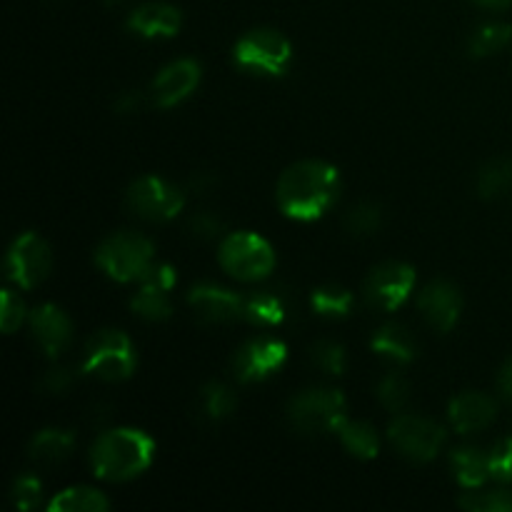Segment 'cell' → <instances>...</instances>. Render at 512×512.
<instances>
[{
    "label": "cell",
    "mask_w": 512,
    "mask_h": 512,
    "mask_svg": "<svg viewBox=\"0 0 512 512\" xmlns=\"http://www.w3.org/2000/svg\"><path fill=\"white\" fill-rule=\"evenodd\" d=\"M220 265L233 278L253 283L275 268V253L265 238L240 230V233L225 235L220 243Z\"/></svg>",
    "instance_id": "7"
},
{
    "label": "cell",
    "mask_w": 512,
    "mask_h": 512,
    "mask_svg": "<svg viewBox=\"0 0 512 512\" xmlns=\"http://www.w3.org/2000/svg\"><path fill=\"white\" fill-rule=\"evenodd\" d=\"M75 448V435L70 430H58L48 428L40 430L33 440H30V458L40 465H55L63 463L65 458H70Z\"/></svg>",
    "instance_id": "21"
},
{
    "label": "cell",
    "mask_w": 512,
    "mask_h": 512,
    "mask_svg": "<svg viewBox=\"0 0 512 512\" xmlns=\"http://www.w3.org/2000/svg\"><path fill=\"white\" fill-rule=\"evenodd\" d=\"M290 315H293V303H290V295L280 288L255 290L248 298H243V318L253 325H260V328L285 325Z\"/></svg>",
    "instance_id": "17"
},
{
    "label": "cell",
    "mask_w": 512,
    "mask_h": 512,
    "mask_svg": "<svg viewBox=\"0 0 512 512\" xmlns=\"http://www.w3.org/2000/svg\"><path fill=\"white\" fill-rule=\"evenodd\" d=\"M105 3H108V5H120V3H125V0H105Z\"/></svg>",
    "instance_id": "43"
},
{
    "label": "cell",
    "mask_w": 512,
    "mask_h": 512,
    "mask_svg": "<svg viewBox=\"0 0 512 512\" xmlns=\"http://www.w3.org/2000/svg\"><path fill=\"white\" fill-rule=\"evenodd\" d=\"M340 440H343L345 450L360 460H373L380 450L378 433L373 425L360 423V420H345L338 430Z\"/></svg>",
    "instance_id": "25"
},
{
    "label": "cell",
    "mask_w": 512,
    "mask_h": 512,
    "mask_svg": "<svg viewBox=\"0 0 512 512\" xmlns=\"http://www.w3.org/2000/svg\"><path fill=\"white\" fill-rule=\"evenodd\" d=\"M458 505L470 512H512V493H508V490H485V493H480L475 488V493L463 495Z\"/></svg>",
    "instance_id": "30"
},
{
    "label": "cell",
    "mask_w": 512,
    "mask_h": 512,
    "mask_svg": "<svg viewBox=\"0 0 512 512\" xmlns=\"http://www.w3.org/2000/svg\"><path fill=\"white\" fill-rule=\"evenodd\" d=\"M370 345H373V350L380 358H388L400 365L410 363V360L415 358V350H418L413 333H410L408 328H403V325L395 323H388L383 325V328L375 330L373 343Z\"/></svg>",
    "instance_id": "20"
},
{
    "label": "cell",
    "mask_w": 512,
    "mask_h": 512,
    "mask_svg": "<svg viewBox=\"0 0 512 512\" xmlns=\"http://www.w3.org/2000/svg\"><path fill=\"white\" fill-rule=\"evenodd\" d=\"M40 493H43V485L35 475H23V478L15 480L13 485V503L15 508L30 512L40 505Z\"/></svg>",
    "instance_id": "35"
},
{
    "label": "cell",
    "mask_w": 512,
    "mask_h": 512,
    "mask_svg": "<svg viewBox=\"0 0 512 512\" xmlns=\"http://www.w3.org/2000/svg\"><path fill=\"white\" fill-rule=\"evenodd\" d=\"M168 293V288H160V285L150 283V280H140V288L133 295V300H130V308H133L138 318L150 320V323L168 320L173 315V303H170Z\"/></svg>",
    "instance_id": "23"
},
{
    "label": "cell",
    "mask_w": 512,
    "mask_h": 512,
    "mask_svg": "<svg viewBox=\"0 0 512 512\" xmlns=\"http://www.w3.org/2000/svg\"><path fill=\"white\" fill-rule=\"evenodd\" d=\"M288 420L305 435L338 433L345 423V398L340 390L313 388L295 395L288 405Z\"/></svg>",
    "instance_id": "5"
},
{
    "label": "cell",
    "mask_w": 512,
    "mask_h": 512,
    "mask_svg": "<svg viewBox=\"0 0 512 512\" xmlns=\"http://www.w3.org/2000/svg\"><path fill=\"white\" fill-rule=\"evenodd\" d=\"M30 328L48 358H58L60 353H65L73 340V323L58 305L48 303L35 308L30 315Z\"/></svg>",
    "instance_id": "16"
},
{
    "label": "cell",
    "mask_w": 512,
    "mask_h": 512,
    "mask_svg": "<svg viewBox=\"0 0 512 512\" xmlns=\"http://www.w3.org/2000/svg\"><path fill=\"white\" fill-rule=\"evenodd\" d=\"M340 193V175L325 160H300L278 180V205L293 220H318L333 208Z\"/></svg>",
    "instance_id": "1"
},
{
    "label": "cell",
    "mask_w": 512,
    "mask_h": 512,
    "mask_svg": "<svg viewBox=\"0 0 512 512\" xmlns=\"http://www.w3.org/2000/svg\"><path fill=\"white\" fill-rule=\"evenodd\" d=\"M155 455V440L135 428L108 430L95 440L90 450V465L100 480L125 483L150 468Z\"/></svg>",
    "instance_id": "2"
},
{
    "label": "cell",
    "mask_w": 512,
    "mask_h": 512,
    "mask_svg": "<svg viewBox=\"0 0 512 512\" xmlns=\"http://www.w3.org/2000/svg\"><path fill=\"white\" fill-rule=\"evenodd\" d=\"M288 360V348L278 338H253L235 353L233 373L240 383H258L278 373Z\"/></svg>",
    "instance_id": "12"
},
{
    "label": "cell",
    "mask_w": 512,
    "mask_h": 512,
    "mask_svg": "<svg viewBox=\"0 0 512 512\" xmlns=\"http://www.w3.org/2000/svg\"><path fill=\"white\" fill-rule=\"evenodd\" d=\"M183 25V15L170 3H145L128 18V28L140 38H173Z\"/></svg>",
    "instance_id": "18"
},
{
    "label": "cell",
    "mask_w": 512,
    "mask_h": 512,
    "mask_svg": "<svg viewBox=\"0 0 512 512\" xmlns=\"http://www.w3.org/2000/svg\"><path fill=\"white\" fill-rule=\"evenodd\" d=\"M53 268V253L50 245L38 233H23L8 250L5 270L8 278L20 288H35L48 278Z\"/></svg>",
    "instance_id": "10"
},
{
    "label": "cell",
    "mask_w": 512,
    "mask_h": 512,
    "mask_svg": "<svg viewBox=\"0 0 512 512\" xmlns=\"http://www.w3.org/2000/svg\"><path fill=\"white\" fill-rule=\"evenodd\" d=\"M200 83V65L190 58L173 60L170 65H165L153 80V103L160 108H173V105L183 103Z\"/></svg>",
    "instance_id": "14"
},
{
    "label": "cell",
    "mask_w": 512,
    "mask_h": 512,
    "mask_svg": "<svg viewBox=\"0 0 512 512\" xmlns=\"http://www.w3.org/2000/svg\"><path fill=\"white\" fill-rule=\"evenodd\" d=\"M500 390H503L505 398L512 400V358L500 370Z\"/></svg>",
    "instance_id": "40"
},
{
    "label": "cell",
    "mask_w": 512,
    "mask_h": 512,
    "mask_svg": "<svg viewBox=\"0 0 512 512\" xmlns=\"http://www.w3.org/2000/svg\"><path fill=\"white\" fill-rule=\"evenodd\" d=\"M110 508V500L95 488H68L55 495L48 503L50 512H105Z\"/></svg>",
    "instance_id": "24"
},
{
    "label": "cell",
    "mask_w": 512,
    "mask_h": 512,
    "mask_svg": "<svg viewBox=\"0 0 512 512\" xmlns=\"http://www.w3.org/2000/svg\"><path fill=\"white\" fill-rule=\"evenodd\" d=\"M310 305L315 313L325 315V318H345L353 310L355 298L350 290L338 288V285H323L310 295Z\"/></svg>",
    "instance_id": "27"
},
{
    "label": "cell",
    "mask_w": 512,
    "mask_h": 512,
    "mask_svg": "<svg viewBox=\"0 0 512 512\" xmlns=\"http://www.w3.org/2000/svg\"><path fill=\"white\" fill-rule=\"evenodd\" d=\"M183 193L168 180L158 175H143L133 180L125 193V205L138 218L150 220V223H168L183 210Z\"/></svg>",
    "instance_id": "8"
},
{
    "label": "cell",
    "mask_w": 512,
    "mask_h": 512,
    "mask_svg": "<svg viewBox=\"0 0 512 512\" xmlns=\"http://www.w3.org/2000/svg\"><path fill=\"white\" fill-rule=\"evenodd\" d=\"M490 478L498 483H512V435L503 438L493 450L488 453Z\"/></svg>",
    "instance_id": "34"
},
{
    "label": "cell",
    "mask_w": 512,
    "mask_h": 512,
    "mask_svg": "<svg viewBox=\"0 0 512 512\" xmlns=\"http://www.w3.org/2000/svg\"><path fill=\"white\" fill-rule=\"evenodd\" d=\"M418 308L435 330L448 333L458 323L460 310H463V298H460V290L453 283H448V280H433L420 293Z\"/></svg>",
    "instance_id": "15"
},
{
    "label": "cell",
    "mask_w": 512,
    "mask_h": 512,
    "mask_svg": "<svg viewBox=\"0 0 512 512\" xmlns=\"http://www.w3.org/2000/svg\"><path fill=\"white\" fill-rule=\"evenodd\" d=\"M495 413H498V408H495L493 398L483 393H463L453 398L448 418L460 435H470L475 430L488 428L495 420Z\"/></svg>",
    "instance_id": "19"
},
{
    "label": "cell",
    "mask_w": 512,
    "mask_h": 512,
    "mask_svg": "<svg viewBox=\"0 0 512 512\" xmlns=\"http://www.w3.org/2000/svg\"><path fill=\"white\" fill-rule=\"evenodd\" d=\"M73 385V373L68 368H53L45 373V378L40 380V388L50 395H63L65 390H70Z\"/></svg>",
    "instance_id": "37"
},
{
    "label": "cell",
    "mask_w": 512,
    "mask_h": 512,
    "mask_svg": "<svg viewBox=\"0 0 512 512\" xmlns=\"http://www.w3.org/2000/svg\"><path fill=\"white\" fill-rule=\"evenodd\" d=\"M473 3L483 5V8H490V10H503L512 5V0H473Z\"/></svg>",
    "instance_id": "42"
},
{
    "label": "cell",
    "mask_w": 512,
    "mask_h": 512,
    "mask_svg": "<svg viewBox=\"0 0 512 512\" xmlns=\"http://www.w3.org/2000/svg\"><path fill=\"white\" fill-rule=\"evenodd\" d=\"M155 248L145 235L138 233H115L98 245L100 268L118 283H133L143 280L145 273L153 268Z\"/></svg>",
    "instance_id": "4"
},
{
    "label": "cell",
    "mask_w": 512,
    "mask_h": 512,
    "mask_svg": "<svg viewBox=\"0 0 512 512\" xmlns=\"http://www.w3.org/2000/svg\"><path fill=\"white\" fill-rule=\"evenodd\" d=\"M512 188V163L505 158H495L485 163L478 173L480 198H500Z\"/></svg>",
    "instance_id": "26"
},
{
    "label": "cell",
    "mask_w": 512,
    "mask_h": 512,
    "mask_svg": "<svg viewBox=\"0 0 512 512\" xmlns=\"http://www.w3.org/2000/svg\"><path fill=\"white\" fill-rule=\"evenodd\" d=\"M380 223H383V215H380L378 205L373 203L355 205V208L348 213V218H345V228H348L353 235H360V238L373 235L375 230L380 228Z\"/></svg>",
    "instance_id": "31"
},
{
    "label": "cell",
    "mask_w": 512,
    "mask_h": 512,
    "mask_svg": "<svg viewBox=\"0 0 512 512\" xmlns=\"http://www.w3.org/2000/svg\"><path fill=\"white\" fill-rule=\"evenodd\" d=\"M135 365H138V358H135V348L128 335L120 330H100L85 345L80 370L105 383H118L135 373Z\"/></svg>",
    "instance_id": "3"
},
{
    "label": "cell",
    "mask_w": 512,
    "mask_h": 512,
    "mask_svg": "<svg viewBox=\"0 0 512 512\" xmlns=\"http://www.w3.org/2000/svg\"><path fill=\"white\" fill-rule=\"evenodd\" d=\"M512 40V25L508 23H488L470 35V53L475 58H485L498 50H503Z\"/></svg>",
    "instance_id": "28"
},
{
    "label": "cell",
    "mask_w": 512,
    "mask_h": 512,
    "mask_svg": "<svg viewBox=\"0 0 512 512\" xmlns=\"http://www.w3.org/2000/svg\"><path fill=\"white\" fill-rule=\"evenodd\" d=\"M233 55L235 63L250 73L283 75L293 63V45L278 30L258 28L238 40Z\"/></svg>",
    "instance_id": "6"
},
{
    "label": "cell",
    "mask_w": 512,
    "mask_h": 512,
    "mask_svg": "<svg viewBox=\"0 0 512 512\" xmlns=\"http://www.w3.org/2000/svg\"><path fill=\"white\" fill-rule=\"evenodd\" d=\"M415 288V270L405 263H383L365 278V300L373 308L393 313Z\"/></svg>",
    "instance_id": "11"
},
{
    "label": "cell",
    "mask_w": 512,
    "mask_h": 512,
    "mask_svg": "<svg viewBox=\"0 0 512 512\" xmlns=\"http://www.w3.org/2000/svg\"><path fill=\"white\" fill-rule=\"evenodd\" d=\"M388 438L405 458L415 460V463H430L443 448L445 430L420 415H398L390 423Z\"/></svg>",
    "instance_id": "9"
},
{
    "label": "cell",
    "mask_w": 512,
    "mask_h": 512,
    "mask_svg": "<svg viewBox=\"0 0 512 512\" xmlns=\"http://www.w3.org/2000/svg\"><path fill=\"white\" fill-rule=\"evenodd\" d=\"M143 280H150V283L160 285V288L173 290V285H175V270H173V265H168V263H153V268H150L148 273H145Z\"/></svg>",
    "instance_id": "39"
},
{
    "label": "cell",
    "mask_w": 512,
    "mask_h": 512,
    "mask_svg": "<svg viewBox=\"0 0 512 512\" xmlns=\"http://www.w3.org/2000/svg\"><path fill=\"white\" fill-rule=\"evenodd\" d=\"M138 105H143V98H138V95H135V93L123 95V98L118 100V110H120V113H133V110L138 108Z\"/></svg>",
    "instance_id": "41"
},
{
    "label": "cell",
    "mask_w": 512,
    "mask_h": 512,
    "mask_svg": "<svg viewBox=\"0 0 512 512\" xmlns=\"http://www.w3.org/2000/svg\"><path fill=\"white\" fill-rule=\"evenodd\" d=\"M190 233H193L195 238H203V240L215 238L218 233H223V220H218L210 213H200L190 220Z\"/></svg>",
    "instance_id": "38"
},
{
    "label": "cell",
    "mask_w": 512,
    "mask_h": 512,
    "mask_svg": "<svg viewBox=\"0 0 512 512\" xmlns=\"http://www.w3.org/2000/svg\"><path fill=\"white\" fill-rule=\"evenodd\" d=\"M310 358H313V363L318 365L320 370H325L328 375H343L345 363H348V355H345L343 345L330 343V340H323V343L313 345Z\"/></svg>",
    "instance_id": "32"
},
{
    "label": "cell",
    "mask_w": 512,
    "mask_h": 512,
    "mask_svg": "<svg viewBox=\"0 0 512 512\" xmlns=\"http://www.w3.org/2000/svg\"><path fill=\"white\" fill-rule=\"evenodd\" d=\"M450 465H453L455 480L465 488L475 490L480 485H485V480H490V465H488V453H480L478 448H455L450 455Z\"/></svg>",
    "instance_id": "22"
},
{
    "label": "cell",
    "mask_w": 512,
    "mask_h": 512,
    "mask_svg": "<svg viewBox=\"0 0 512 512\" xmlns=\"http://www.w3.org/2000/svg\"><path fill=\"white\" fill-rule=\"evenodd\" d=\"M380 403L388 410H403L410 400V385L400 373H390L378 385Z\"/></svg>",
    "instance_id": "33"
},
{
    "label": "cell",
    "mask_w": 512,
    "mask_h": 512,
    "mask_svg": "<svg viewBox=\"0 0 512 512\" xmlns=\"http://www.w3.org/2000/svg\"><path fill=\"white\" fill-rule=\"evenodd\" d=\"M25 318V303L13 293V290H3L0 295V328L5 333H15Z\"/></svg>",
    "instance_id": "36"
},
{
    "label": "cell",
    "mask_w": 512,
    "mask_h": 512,
    "mask_svg": "<svg viewBox=\"0 0 512 512\" xmlns=\"http://www.w3.org/2000/svg\"><path fill=\"white\" fill-rule=\"evenodd\" d=\"M188 305L203 323L225 325L243 318V298L228 288L213 283L195 285L188 293Z\"/></svg>",
    "instance_id": "13"
},
{
    "label": "cell",
    "mask_w": 512,
    "mask_h": 512,
    "mask_svg": "<svg viewBox=\"0 0 512 512\" xmlns=\"http://www.w3.org/2000/svg\"><path fill=\"white\" fill-rule=\"evenodd\" d=\"M203 408L208 413V418L223 420L238 408V395L228 385L220 383V380H210L203 388Z\"/></svg>",
    "instance_id": "29"
}]
</instances>
